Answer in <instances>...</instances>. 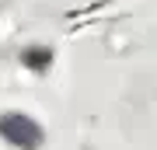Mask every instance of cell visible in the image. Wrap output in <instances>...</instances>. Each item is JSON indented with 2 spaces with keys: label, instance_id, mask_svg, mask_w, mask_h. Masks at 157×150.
Wrapping results in <instances>:
<instances>
[{
  "label": "cell",
  "instance_id": "2",
  "mask_svg": "<svg viewBox=\"0 0 157 150\" xmlns=\"http://www.w3.org/2000/svg\"><path fill=\"white\" fill-rule=\"evenodd\" d=\"M52 60H56V52H52V45H45V42H32V45H25V49L17 52V63H21L25 70H32V73L52 70Z\"/></svg>",
  "mask_w": 157,
  "mask_h": 150
},
{
  "label": "cell",
  "instance_id": "1",
  "mask_svg": "<svg viewBox=\"0 0 157 150\" xmlns=\"http://www.w3.org/2000/svg\"><path fill=\"white\" fill-rule=\"evenodd\" d=\"M0 140L14 150H39L45 143V133L25 112H0Z\"/></svg>",
  "mask_w": 157,
  "mask_h": 150
},
{
  "label": "cell",
  "instance_id": "3",
  "mask_svg": "<svg viewBox=\"0 0 157 150\" xmlns=\"http://www.w3.org/2000/svg\"><path fill=\"white\" fill-rule=\"evenodd\" d=\"M14 32H17V17H14L11 7L4 4V7H0V49H4V45L14 39Z\"/></svg>",
  "mask_w": 157,
  "mask_h": 150
}]
</instances>
